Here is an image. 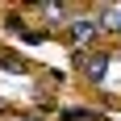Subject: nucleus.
<instances>
[{
  "label": "nucleus",
  "mask_w": 121,
  "mask_h": 121,
  "mask_svg": "<svg viewBox=\"0 0 121 121\" xmlns=\"http://www.w3.org/2000/svg\"><path fill=\"white\" fill-rule=\"evenodd\" d=\"M96 25L104 34H121V9H100L96 13Z\"/></svg>",
  "instance_id": "obj_3"
},
{
  "label": "nucleus",
  "mask_w": 121,
  "mask_h": 121,
  "mask_svg": "<svg viewBox=\"0 0 121 121\" xmlns=\"http://www.w3.org/2000/svg\"><path fill=\"white\" fill-rule=\"evenodd\" d=\"M79 71H84V79L88 84H100V79H104V71H109V54H92V50H88L84 59H79Z\"/></svg>",
  "instance_id": "obj_1"
},
{
  "label": "nucleus",
  "mask_w": 121,
  "mask_h": 121,
  "mask_svg": "<svg viewBox=\"0 0 121 121\" xmlns=\"http://www.w3.org/2000/svg\"><path fill=\"white\" fill-rule=\"evenodd\" d=\"M96 29H100V25H96V17H92V21L84 17V21H75V25H71V34H67V42H75V46H84V42H92V38H96Z\"/></svg>",
  "instance_id": "obj_2"
}]
</instances>
